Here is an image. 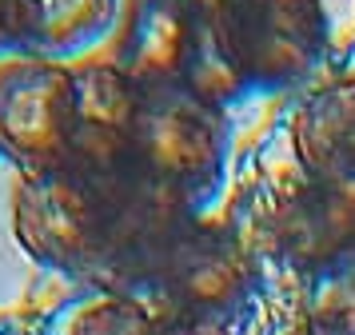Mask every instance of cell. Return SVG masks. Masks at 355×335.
<instances>
[{"instance_id":"obj_1","label":"cell","mask_w":355,"mask_h":335,"mask_svg":"<svg viewBox=\"0 0 355 335\" xmlns=\"http://www.w3.org/2000/svg\"><path fill=\"white\" fill-rule=\"evenodd\" d=\"M184 216L144 175L112 164H60L33 172L12 196V232L36 264L96 291L144 295Z\"/></svg>"},{"instance_id":"obj_2","label":"cell","mask_w":355,"mask_h":335,"mask_svg":"<svg viewBox=\"0 0 355 335\" xmlns=\"http://www.w3.org/2000/svg\"><path fill=\"white\" fill-rule=\"evenodd\" d=\"M120 160L196 220L224 188L227 116L180 84H140Z\"/></svg>"},{"instance_id":"obj_3","label":"cell","mask_w":355,"mask_h":335,"mask_svg":"<svg viewBox=\"0 0 355 335\" xmlns=\"http://www.w3.org/2000/svg\"><path fill=\"white\" fill-rule=\"evenodd\" d=\"M256 295V259L236 232L188 220L168 239L144 300L168 323L227 327Z\"/></svg>"},{"instance_id":"obj_4","label":"cell","mask_w":355,"mask_h":335,"mask_svg":"<svg viewBox=\"0 0 355 335\" xmlns=\"http://www.w3.org/2000/svg\"><path fill=\"white\" fill-rule=\"evenodd\" d=\"M76 140V72L20 56L0 68V156L24 175L60 168Z\"/></svg>"},{"instance_id":"obj_5","label":"cell","mask_w":355,"mask_h":335,"mask_svg":"<svg viewBox=\"0 0 355 335\" xmlns=\"http://www.w3.org/2000/svg\"><path fill=\"white\" fill-rule=\"evenodd\" d=\"M252 92L304 84L327 52L323 0H220Z\"/></svg>"},{"instance_id":"obj_6","label":"cell","mask_w":355,"mask_h":335,"mask_svg":"<svg viewBox=\"0 0 355 335\" xmlns=\"http://www.w3.org/2000/svg\"><path fill=\"white\" fill-rule=\"evenodd\" d=\"M272 243L279 264L304 280H339L355 268V184L307 180L275 207Z\"/></svg>"},{"instance_id":"obj_7","label":"cell","mask_w":355,"mask_h":335,"mask_svg":"<svg viewBox=\"0 0 355 335\" xmlns=\"http://www.w3.org/2000/svg\"><path fill=\"white\" fill-rule=\"evenodd\" d=\"M291 148L307 180L355 184V76L327 80L304 96L291 120Z\"/></svg>"},{"instance_id":"obj_8","label":"cell","mask_w":355,"mask_h":335,"mask_svg":"<svg viewBox=\"0 0 355 335\" xmlns=\"http://www.w3.org/2000/svg\"><path fill=\"white\" fill-rule=\"evenodd\" d=\"M196 0H132L112 64L136 84H180Z\"/></svg>"},{"instance_id":"obj_9","label":"cell","mask_w":355,"mask_h":335,"mask_svg":"<svg viewBox=\"0 0 355 335\" xmlns=\"http://www.w3.org/2000/svg\"><path fill=\"white\" fill-rule=\"evenodd\" d=\"M180 88H188L192 96H200L204 104L220 112L240 104L243 96H252V84L243 76L240 52H236L220 0H196L192 36H188V52H184V68H180Z\"/></svg>"},{"instance_id":"obj_10","label":"cell","mask_w":355,"mask_h":335,"mask_svg":"<svg viewBox=\"0 0 355 335\" xmlns=\"http://www.w3.org/2000/svg\"><path fill=\"white\" fill-rule=\"evenodd\" d=\"M120 0H33V56L68 64L112 32Z\"/></svg>"},{"instance_id":"obj_11","label":"cell","mask_w":355,"mask_h":335,"mask_svg":"<svg viewBox=\"0 0 355 335\" xmlns=\"http://www.w3.org/2000/svg\"><path fill=\"white\" fill-rule=\"evenodd\" d=\"M168 319L156 311V303L128 291H100L88 300L68 323V335H164Z\"/></svg>"},{"instance_id":"obj_12","label":"cell","mask_w":355,"mask_h":335,"mask_svg":"<svg viewBox=\"0 0 355 335\" xmlns=\"http://www.w3.org/2000/svg\"><path fill=\"white\" fill-rule=\"evenodd\" d=\"M33 56V0H0V60Z\"/></svg>"},{"instance_id":"obj_13","label":"cell","mask_w":355,"mask_h":335,"mask_svg":"<svg viewBox=\"0 0 355 335\" xmlns=\"http://www.w3.org/2000/svg\"><path fill=\"white\" fill-rule=\"evenodd\" d=\"M291 335H355V316L352 311H315L304 323H295Z\"/></svg>"},{"instance_id":"obj_14","label":"cell","mask_w":355,"mask_h":335,"mask_svg":"<svg viewBox=\"0 0 355 335\" xmlns=\"http://www.w3.org/2000/svg\"><path fill=\"white\" fill-rule=\"evenodd\" d=\"M164 335H227V327H204V323H168Z\"/></svg>"}]
</instances>
